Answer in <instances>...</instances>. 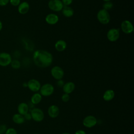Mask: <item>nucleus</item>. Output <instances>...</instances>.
Masks as SVG:
<instances>
[{"instance_id":"nucleus-14","label":"nucleus","mask_w":134,"mask_h":134,"mask_svg":"<svg viewBox=\"0 0 134 134\" xmlns=\"http://www.w3.org/2000/svg\"><path fill=\"white\" fill-rule=\"evenodd\" d=\"M60 113L59 108L55 105H52L48 108V113L49 116L52 118H55L58 117Z\"/></svg>"},{"instance_id":"nucleus-5","label":"nucleus","mask_w":134,"mask_h":134,"mask_svg":"<svg viewBox=\"0 0 134 134\" xmlns=\"http://www.w3.org/2000/svg\"><path fill=\"white\" fill-rule=\"evenodd\" d=\"M32 119L37 122L41 121L44 117L43 111L39 108H34L30 113Z\"/></svg>"},{"instance_id":"nucleus-16","label":"nucleus","mask_w":134,"mask_h":134,"mask_svg":"<svg viewBox=\"0 0 134 134\" xmlns=\"http://www.w3.org/2000/svg\"><path fill=\"white\" fill-rule=\"evenodd\" d=\"M67 47L66 42L62 39H60L56 41L54 44V47L57 51L59 52H62L65 50Z\"/></svg>"},{"instance_id":"nucleus-3","label":"nucleus","mask_w":134,"mask_h":134,"mask_svg":"<svg viewBox=\"0 0 134 134\" xmlns=\"http://www.w3.org/2000/svg\"><path fill=\"white\" fill-rule=\"evenodd\" d=\"M12 60L11 55L6 52H0V66L6 67L10 65Z\"/></svg>"},{"instance_id":"nucleus-33","label":"nucleus","mask_w":134,"mask_h":134,"mask_svg":"<svg viewBox=\"0 0 134 134\" xmlns=\"http://www.w3.org/2000/svg\"><path fill=\"white\" fill-rule=\"evenodd\" d=\"M23 86L27 87V83H23Z\"/></svg>"},{"instance_id":"nucleus-11","label":"nucleus","mask_w":134,"mask_h":134,"mask_svg":"<svg viewBox=\"0 0 134 134\" xmlns=\"http://www.w3.org/2000/svg\"><path fill=\"white\" fill-rule=\"evenodd\" d=\"M27 87L30 91L34 92H37L40 90L41 84L37 80L31 79L27 82Z\"/></svg>"},{"instance_id":"nucleus-10","label":"nucleus","mask_w":134,"mask_h":134,"mask_svg":"<svg viewBox=\"0 0 134 134\" xmlns=\"http://www.w3.org/2000/svg\"><path fill=\"white\" fill-rule=\"evenodd\" d=\"M97 124V119L95 117L92 115H88L86 116L83 120V125L87 128H92L94 127Z\"/></svg>"},{"instance_id":"nucleus-1","label":"nucleus","mask_w":134,"mask_h":134,"mask_svg":"<svg viewBox=\"0 0 134 134\" xmlns=\"http://www.w3.org/2000/svg\"><path fill=\"white\" fill-rule=\"evenodd\" d=\"M33 60L37 66L42 68H47L52 63L53 56L48 51L37 50L33 53Z\"/></svg>"},{"instance_id":"nucleus-36","label":"nucleus","mask_w":134,"mask_h":134,"mask_svg":"<svg viewBox=\"0 0 134 134\" xmlns=\"http://www.w3.org/2000/svg\"><path fill=\"white\" fill-rule=\"evenodd\" d=\"M34 134H39V133H34Z\"/></svg>"},{"instance_id":"nucleus-2","label":"nucleus","mask_w":134,"mask_h":134,"mask_svg":"<svg viewBox=\"0 0 134 134\" xmlns=\"http://www.w3.org/2000/svg\"><path fill=\"white\" fill-rule=\"evenodd\" d=\"M96 16L98 21L103 25L108 24L110 20V16L109 12L104 9L99 10Z\"/></svg>"},{"instance_id":"nucleus-13","label":"nucleus","mask_w":134,"mask_h":134,"mask_svg":"<svg viewBox=\"0 0 134 134\" xmlns=\"http://www.w3.org/2000/svg\"><path fill=\"white\" fill-rule=\"evenodd\" d=\"M30 8L29 4L26 1L21 2L20 4L18 6V12L19 14L21 15H25L27 14Z\"/></svg>"},{"instance_id":"nucleus-26","label":"nucleus","mask_w":134,"mask_h":134,"mask_svg":"<svg viewBox=\"0 0 134 134\" xmlns=\"http://www.w3.org/2000/svg\"><path fill=\"white\" fill-rule=\"evenodd\" d=\"M5 134H17V132L15 129L9 128L6 130Z\"/></svg>"},{"instance_id":"nucleus-21","label":"nucleus","mask_w":134,"mask_h":134,"mask_svg":"<svg viewBox=\"0 0 134 134\" xmlns=\"http://www.w3.org/2000/svg\"><path fill=\"white\" fill-rule=\"evenodd\" d=\"M42 100V96L40 93H36L31 97V102L34 105L39 104Z\"/></svg>"},{"instance_id":"nucleus-27","label":"nucleus","mask_w":134,"mask_h":134,"mask_svg":"<svg viewBox=\"0 0 134 134\" xmlns=\"http://www.w3.org/2000/svg\"><path fill=\"white\" fill-rule=\"evenodd\" d=\"M61 1L64 6H69L73 2V0H61Z\"/></svg>"},{"instance_id":"nucleus-12","label":"nucleus","mask_w":134,"mask_h":134,"mask_svg":"<svg viewBox=\"0 0 134 134\" xmlns=\"http://www.w3.org/2000/svg\"><path fill=\"white\" fill-rule=\"evenodd\" d=\"M59 18L57 15L54 13H50L48 14L45 18L46 23L50 25H53L56 24L59 21Z\"/></svg>"},{"instance_id":"nucleus-24","label":"nucleus","mask_w":134,"mask_h":134,"mask_svg":"<svg viewBox=\"0 0 134 134\" xmlns=\"http://www.w3.org/2000/svg\"><path fill=\"white\" fill-rule=\"evenodd\" d=\"M20 3V0H9V3L13 6H18Z\"/></svg>"},{"instance_id":"nucleus-8","label":"nucleus","mask_w":134,"mask_h":134,"mask_svg":"<svg viewBox=\"0 0 134 134\" xmlns=\"http://www.w3.org/2000/svg\"><path fill=\"white\" fill-rule=\"evenodd\" d=\"M119 30L117 28H111L107 32V38L110 42L116 41L119 39Z\"/></svg>"},{"instance_id":"nucleus-20","label":"nucleus","mask_w":134,"mask_h":134,"mask_svg":"<svg viewBox=\"0 0 134 134\" xmlns=\"http://www.w3.org/2000/svg\"><path fill=\"white\" fill-rule=\"evenodd\" d=\"M12 119L15 123L17 124H21L25 122V119L24 116L19 114H16L13 115Z\"/></svg>"},{"instance_id":"nucleus-34","label":"nucleus","mask_w":134,"mask_h":134,"mask_svg":"<svg viewBox=\"0 0 134 134\" xmlns=\"http://www.w3.org/2000/svg\"><path fill=\"white\" fill-rule=\"evenodd\" d=\"M104 2H109V1H111V0H103Z\"/></svg>"},{"instance_id":"nucleus-29","label":"nucleus","mask_w":134,"mask_h":134,"mask_svg":"<svg viewBox=\"0 0 134 134\" xmlns=\"http://www.w3.org/2000/svg\"><path fill=\"white\" fill-rule=\"evenodd\" d=\"M64 84V81L61 79V80H58L57 82V85L59 87H63V85Z\"/></svg>"},{"instance_id":"nucleus-35","label":"nucleus","mask_w":134,"mask_h":134,"mask_svg":"<svg viewBox=\"0 0 134 134\" xmlns=\"http://www.w3.org/2000/svg\"><path fill=\"white\" fill-rule=\"evenodd\" d=\"M61 134H70V133H68V132H64V133H62Z\"/></svg>"},{"instance_id":"nucleus-19","label":"nucleus","mask_w":134,"mask_h":134,"mask_svg":"<svg viewBox=\"0 0 134 134\" xmlns=\"http://www.w3.org/2000/svg\"><path fill=\"white\" fill-rule=\"evenodd\" d=\"M61 11L63 16L68 18L71 17L74 15V10L69 6H64Z\"/></svg>"},{"instance_id":"nucleus-25","label":"nucleus","mask_w":134,"mask_h":134,"mask_svg":"<svg viewBox=\"0 0 134 134\" xmlns=\"http://www.w3.org/2000/svg\"><path fill=\"white\" fill-rule=\"evenodd\" d=\"M70 97L69 94H66V93L63 94L61 96V99L64 102H68L70 99Z\"/></svg>"},{"instance_id":"nucleus-9","label":"nucleus","mask_w":134,"mask_h":134,"mask_svg":"<svg viewBox=\"0 0 134 134\" xmlns=\"http://www.w3.org/2000/svg\"><path fill=\"white\" fill-rule=\"evenodd\" d=\"M122 31L126 34H130L133 31V26L132 23L128 20L122 21L120 25Z\"/></svg>"},{"instance_id":"nucleus-17","label":"nucleus","mask_w":134,"mask_h":134,"mask_svg":"<svg viewBox=\"0 0 134 134\" xmlns=\"http://www.w3.org/2000/svg\"><path fill=\"white\" fill-rule=\"evenodd\" d=\"M17 110L19 114L24 116L29 111V106L25 103H20L17 107Z\"/></svg>"},{"instance_id":"nucleus-30","label":"nucleus","mask_w":134,"mask_h":134,"mask_svg":"<svg viewBox=\"0 0 134 134\" xmlns=\"http://www.w3.org/2000/svg\"><path fill=\"white\" fill-rule=\"evenodd\" d=\"M24 117L25 119H26L27 120H30L31 119H32L31 114H30V113H27L25 115H24Z\"/></svg>"},{"instance_id":"nucleus-22","label":"nucleus","mask_w":134,"mask_h":134,"mask_svg":"<svg viewBox=\"0 0 134 134\" xmlns=\"http://www.w3.org/2000/svg\"><path fill=\"white\" fill-rule=\"evenodd\" d=\"M10 65L11 67L14 69H18L21 66V63L20 61L17 59H12Z\"/></svg>"},{"instance_id":"nucleus-4","label":"nucleus","mask_w":134,"mask_h":134,"mask_svg":"<svg viewBox=\"0 0 134 134\" xmlns=\"http://www.w3.org/2000/svg\"><path fill=\"white\" fill-rule=\"evenodd\" d=\"M48 6L50 10L57 12L61 11L64 7L61 0H50Z\"/></svg>"},{"instance_id":"nucleus-6","label":"nucleus","mask_w":134,"mask_h":134,"mask_svg":"<svg viewBox=\"0 0 134 134\" xmlns=\"http://www.w3.org/2000/svg\"><path fill=\"white\" fill-rule=\"evenodd\" d=\"M54 90V87L51 84L46 83L41 86L40 88V94L41 96H49L53 94Z\"/></svg>"},{"instance_id":"nucleus-28","label":"nucleus","mask_w":134,"mask_h":134,"mask_svg":"<svg viewBox=\"0 0 134 134\" xmlns=\"http://www.w3.org/2000/svg\"><path fill=\"white\" fill-rule=\"evenodd\" d=\"M9 3V0H0V6H5Z\"/></svg>"},{"instance_id":"nucleus-32","label":"nucleus","mask_w":134,"mask_h":134,"mask_svg":"<svg viewBox=\"0 0 134 134\" xmlns=\"http://www.w3.org/2000/svg\"><path fill=\"white\" fill-rule=\"evenodd\" d=\"M2 29H3V23L1 21V20H0V32L1 31Z\"/></svg>"},{"instance_id":"nucleus-15","label":"nucleus","mask_w":134,"mask_h":134,"mask_svg":"<svg viewBox=\"0 0 134 134\" xmlns=\"http://www.w3.org/2000/svg\"><path fill=\"white\" fill-rule=\"evenodd\" d=\"M75 85L73 82H68L64 83V84L62 87V88L64 93L69 94L73 92V91L75 89Z\"/></svg>"},{"instance_id":"nucleus-7","label":"nucleus","mask_w":134,"mask_h":134,"mask_svg":"<svg viewBox=\"0 0 134 134\" xmlns=\"http://www.w3.org/2000/svg\"><path fill=\"white\" fill-rule=\"evenodd\" d=\"M50 72L52 76L57 80H61L64 76V71L60 66L57 65L52 67Z\"/></svg>"},{"instance_id":"nucleus-18","label":"nucleus","mask_w":134,"mask_h":134,"mask_svg":"<svg viewBox=\"0 0 134 134\" xmlns=\"http://www.w3.org/2000/svg\"><path fill=\"white\" fill-rule=\"evenodd\" d=\"M115 97V92L113 90L109 89L106 90L103 96L104 100L108 102L111 100Z\"/></svg>"},{"instance_id":"nucleus-37","label":"nucleus","mask_w":134,"mask_h":134,"mask_svg":"<svg viewBox=\"0 0 134 134\" xmlns=\"http://www.w3.org/2000/svg\"><path fill=\"white\" fill-rule=\"evenodd\" d=\"M90 134H94V133H90Z\"/></svg>"},{"instance_id":"nucleus-23","label":"nucleus","mask_w":134,"mask_h":134,"mask_svg":"<svg viewBox=\"0 0 134 134\" xmlns=\"http://www.w3.org/2000/svg\"><path fill=\"white\" fill-rule=\"evenodd\" d=\"M113 4L111 1L109 2H105L103 5V9L107 10L108 12V10H110L113 7Z\"/></svg>"},{"instance_id":"nucleus-31","label":"nucleus","mask_w":134,"mask_h":134,"mask_svg":"<svg viewBox=\"0 0 134 134\" xmlns=\"http://www.w3.org/2000/svg\"><path fill=\"white\" fill-rule=\"evenodd\" d=\"M75 134H86V132L85 131L80 129V130H77L75 132Z\"/></svg>"}]
</instances>
